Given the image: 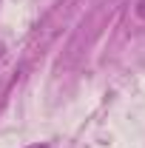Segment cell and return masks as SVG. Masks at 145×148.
<instances>
[{"instance_id":"2","label":"cell","mask_w":145,"mask_h":148,"mask_svg":"<svg viewBox=\"0 0 145 148\" xmlns=\"http://www.w3.org/2000/svg\"><path fill=\"white\" fill-rule=\"evenodd\" d=\"M0 57H3V46H0Z\"/></svg>"},{"instance_id":"1","label":"cell","mask_w":145,"mask_h":148,"mask_svg":"<svg viewBox=\"0 0 145 148\" xmlns=\"http://www.w3.org/2000/svg\"><path fill=\"white\" fill-rule=\"evenodd\" d=\"M29 148H46V145H29Z\"/></svg>"}]
</instances>
